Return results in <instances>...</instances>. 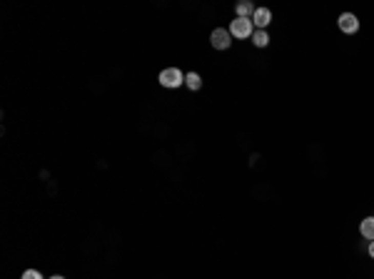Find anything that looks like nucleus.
<instances>
[{"mask_svg":"<svg viewBox=\"0 0 374 279\" xmlns=\"http://www.w3.org/2000/svg\"><path fill=\"white\" fill-rule=\"evenodd\" d=\"M252 33H255V23H252V18H235L230 23V35L232 37L244 40V37H252Z\"/></svg>","mask_w":374,"mask_h":279,"instance_id":"obj_1","label":"nucleus"},{"mask_svg":"<svg viewBox=\"0 0 374 279\" xmlns=\"http://www.w3.org/2000/svg\"><path fill=\"white\" fill-rule=\"evenodd\" d=\"M157 80H160V85H162V88H180V85L185 82V75L180 73L177 68H165V70L160 73Z\"/></svg>","mask_w":374,"mask_h":279,"instance_id":"obj_2","label":"nucleus"},{"mask_svg":"<svg viewBox=\"0 0 374 279\" xmlns=\"http://www.w3.org/2000/svg\"><path fill=\"white\" fill-rule=\"evenodd\" d=\"M210 42H212L215 50H227V48L232 45V35H230V30H224V28H215L212 35H210Z\"/></svg>","mask_w":374,"mask_h":279,"instance_id":"obj_3","label":"nucleus"},{"mask_svg":"<svg viewBox=\"0 0 374 279\" xmlns=\"http://www.w3.org/2000/svg\"><path fill=\"white\" fill-rule=\"evenodd\" d=\"M337 25H339V30L347 33V35H355L357 30H359V20H357L355 13H342L339 20H337Z\"/></svg>","mask_w":374,"mask_h":279,"instance_id":"obj_4","label":"nucleus"},{"mask_svg":"<svg viewBox=\"0 0 374 279\" xmlns=\"http://www.w3.org/2000/svg\"><path fill=\"white\" fill-rule=\"evenodd\" d=\"M252 23H255L260 30H264V28L272 23V13H269L267 8H257V10H255V15H252Z\"/></svg>","mask_w":374,"mask_h":279,"instance_id":"obj_5","label":"nucleus"},{"mask_svg":"<svg viewBox=\"0 0 374 279\" xmlns=\"http://www.w3.org/2000/svg\"><path fill=\"white\" fill-rule=\"evenodd\" d=\"M359 232H362V237H364V240L374 242V217L362 220V224H359Z\"/></svg>","mask_w":374,"mask_h":279,"instance_id":"obj_6","label":"nucleus"},{"mask_svg":"<svg viewBox=\"0 0 374 279\" xmlns=\"http://www.w3.org/2000/svg\"><path fill=\"white\" fill-rule=\"evenodd\" d=\"M237 18H252L255 15V5L252 3H247V0H242V3H237Z\"/></svg>","mask_w":374,"mask_h":279,"instance_id":"obj_7","label":"nucleus"},{"mask_svg":"<svg viewBox=\"0 0 374 279\" xmlns=\"http://www.w3.org/2000/svg\"><path fill=\"white\" fill-rule=\"evenodd\" d=\"M185 85L190 90H200L202 88V77L197 73H190V75H185Z\"/></svg>","mask_w":374,"mask_h":279,"instance_id":"obj_8","label":"nucleus"},{"mask_svg":"<svg viewBox=\"0 0 374 279\" xmlns=\"http://www.w3.org/2000/svg\"><path fill=\"white\" fill-rule=\"evenodd\" d=\"M252 42H255V48H267L269 35H267L264 30H255V33H252Z\"/></svg>","mask_w":374,"mask_h":279,"instance_id":"obj_9","label":"nucleus"},{"mask_svg":"<svg viewBox=\"0 0 374 279\" xmlns=\"http://www.w3.org/2000/svg\"><path fill=\"white\" fill-rule=\"evenodd\" d=\"M23 279H43V274L37 269H28V272H23Z\"/></svg>","mask_w":374,"mask_h":279,"instance_id":"obj_10","label":"nucleus"},{"mask_svg":"<svg viewBox=\"0 0 374 279\" xmlns=\"http://www.w3.org/2000/svg\"><path fill=\"white\" fill-rule=\"evenodd\" d=\"M369 257H374V242H369Z\"/></svg>","mask_w":374,"mask_h":279,"instance_id":"obj_11","label":"nucleus"},{"mask_svg":"<svg viewBox=\"0 0 374 279\" xmlns=\"http://www.w3.org/2000/svg\"><path fill=\"white\" fill-rule=\"evenodd\" d=\"M50 279H65V277H60V274H55V277H50Z\"/></svg>","mask_w":374,"mask_h":279,"instance_id":"obj_12","label":"nucleus"}]
</instances>
